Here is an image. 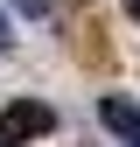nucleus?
Listing matches in <instances>:
<instances>
[{
	"label": "nucleus",
	"mask_w": 140,
	"mask_h": 147,
	"mask_svg": "<svg viewBox=\"0 0 140 147\" xmlns=\"http://www.w3.org/2000/svg\"><path fill=\"white\" fill-rule=\"evenodd\" d=\"M49 126H56V112H49L42 98H14L7 112H0V147H28V140H42Z\"/></svg>",
	"instance_id": "f257e3e1"
},
{
	"label": "nucleus",
	"mask_w": 140,
	"mask_h": 147,
	"mask_svg": "<svg viewBox=\"0 0 140 147\" xmlns=\"http://www.w3.org/2000/svg\"><path fill=\"white\" fill-rule=\"evenodd\" d=\"M98 119L112 126L126 147H140V105H133V98H98Z\"/></svg>",
	"instance_id": "f03ea898"
},
{
	"label": "nucleus",
	"mask_w": 140,
	"mask_h": 147,
	"mask_svg": "<svg viewBox=\"0 0 140 147\" xmlns=\"http://www.w3.org/2000/svg\"><path fill=\"white\" fill-rule=\"evenodd\" d=\"M7 7H14V14H35V21H42V14H49V0H7Z\"/></svg>",
	"instance_id": "7ed1b4c3"
},
{
	"label": "nucleus",
	"mask_w": 140,
	"mask_h": 147,
	"mask_svg": "<svg viewBox=\"0 0 140 147\" xmlns=\"http://www.w3.org/2000/svg\"><path fill=\"white\" fill-rule=\"evenodd\" d=\"M0 49H14V28H7V14H0Z\"/></svg>",
	"instance_id": "20e7f679"
},
{
	"label": "nucleus",
	"mask_w": 140,
	"mask_h": 147,
	"mask_svg": "<svg viewBox=\"0 0 140 147\" xmlns=\"http://www.w3.org/2000/svg\"><path fill=\"white\" fill-rule=\"evenodd\" d=\"M126 14H133V21H140V0H126Z\"/></svg>",
	"instance_id": "39448f33"
}]
</instances>
